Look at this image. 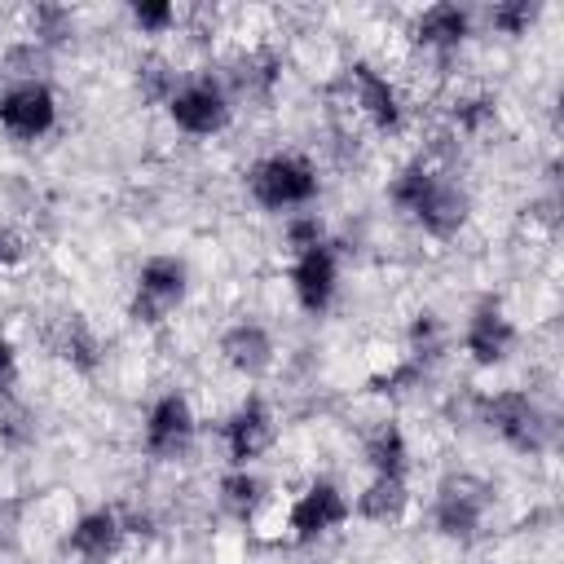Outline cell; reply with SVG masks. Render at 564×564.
Instances as JSON below:
<instances>
[{
  "mask_svg": "<svg viewBox=\"0 0 564 564\" xmlns=\"http://www.w3.org/2000/svg\"><path fill=\"white\" fill-rule=\"evenodd\" d=\"M388 203L432 242H454L471 220V189L432 154H414L388 176Z\"/></svg>",
  "mask_w": 564,
  "mask_h": 564,
  "instance_id": "6da1fadb",
  "label": "cell"
},
{
  "mask_svg": "<svg viewBox=\"0 0 564 564\" xmlns=\"http://www.w3.org/2000/svg\"><path fill=\"white\" fill-rule=\"evenodd\" d=\"M242 189H247V198L260 212L291 216V212L317 207V198H322V167H317L313 154L291 150V145L286 150H264L242 172Z\"/></svg>",
  "mask_w": 564,
  "mask_h": 564,
  "instance_id": "7a4b0ae2",
  "label": "cell"
},
{
  "mask_svg": "<svg viewBox=\"0 0 564 564\" xmlns=\"http://www.w3.org/2000/svg\"><path fill=\"white\" fill-rule=\"evenodd\" d=\"M494 502H498V489L476 476V471H445L432 489V502H427V524L441 542L449 546H476L485 542L489 533V520H494Z\"/></svg>",
  "mask_w": 564,
  "mask_h": 564,
  "instance_id": "3957f363",
  "label": "cell"
},
{
  "mask_svg": "<svg viewBox=\"0 0 564 564\" xmlns=\"http://www.w3.org/2000/svg\"><path fill=\"white\" fill-rule=\"evenodd\" d=\"M476 423L498 441L507 445L511 454H524V458H538L551 449L555 441V423L546 414V405L524 392V388H494V392H480L476 397Z\"/></svg>",
  "mask_w": 564,
  "mask_h": 564,
  "instance_id": "277c9868",
  "label": "cell"
},
{
  "mask_svg": "<svg viewBox=\"0 0 564 564\" xmlns=\"http://www.w3.org/2000/svg\"><path fill=\"white\" fill-rule=\"evenodd\" d=\"M335 88L344 93V110H352L375 137H401L410 123V101L401 93V84L370 57H352L344 62Z\"/></svg>",
  "mask_w": 564,
  "mask_h": 564,
  "instance_id": "5b68a950",
  "label": "cell"
},
{
  "mask_svg": "<svg viewBox=\"0 0 564 564\" xmlns=\"http://www.w3.org/2000/svg\"><path fill=\"white\" fill-rule=\"evenodd\" d=\"M163 115L181 137L212 141V137L229 132V123L238 115V101H234L225 75H216V70H181L172 97L163 101Z\"/></svg>",
  "mask_w": 564,
  "mask_h": 564,
  "instance_id": "8992f818",
  "label": "cell"
},
{
  "mask_svg": "<svg viewBox=\"0 0 564 564\" xmlns=\"http://www.w3.org/2000/svg\"><path fill=\"white\" fill-rule=\"evenodd\" d=\"M194 273L189 260L176 251H154L137 264L132 273V291H128V317L137 326H163L167 317H176V308L189 300Z\"/></svg>",
  "mask_w": 564,
  "mask_h": 564,
  "instance_id": "52a82bcc",
  "label": "cell"
},
{
  "mask_svg": "<svg viewBox=\"0 0 564 564\" xmlns=\"http://www.w3.org/2000/svg\"><path fill=\"white\" fill-rule=\"evenodd\" d=\"M348 520H352V494L335 476L322 471V476H308L300 485V494L286 502L282 533L295 546H313V542H326L330 533H339Z\"/></svg>",
  "mask_w": 564,
  "mask_h": 564,
  "instance_id": "ba28073f",
  "label": "cell"
},
{
  "mask_svg": "<svg viewBox=\"0 0 564 564\" xmlns=\"http://www.w3.org/2000/svg\"><path fill=\"white\" fill-rule=\"evenodd\" d=\"M57 119H62V101L48 75L22 70L0 88V132L9 141H22V145L44 141L57 132Z\"/></svg>",
  "mask_w": 564,
  "mask_h": 564,
  "instance_id": "9c48e42d",
  "label": "cell"
},
{
  "mask_svg": "<svg viewBox=\"0 0 564 564\" xmlns=\"http://www.w3.org/2000/svg\"><path fill=\"white\" fill-rule=\"evenodd\" d=\"M198 441V410L181 388H163L150 397L141 414V454L154 463H181Z\"/></svg>",
  "mask_w": 564,
  "mask_h": 564,
  "instance_id": "30bf717a",
  "label": "cell"
},
{
  "mask_svg": "<svg viewBox=\"0 0 564 564\" xmlns=\"http://www.w3.org/2000/svg\"><path fill=\"white\" fill-rule=\"evenodd\" d=\"M516 344H520V326H516L511 308L502 304V295H494V291L476 295L467 317H463V330H458L463 357L476 370H498L502 361H511Z\"/></svg>",
  "mask_w": 564,
  "mask_h": 564,
  "instance_id": "8fae6325",
  "label": "cell"
},
{
  "mask_svg": "<svg viewBox=\"0 0 564 564\" xmlns=\"http://www.w3.org/2000/svg\"><path fill=\"white\" fill-rule=\"evenodd\" d=\"M225 467H256L278 445V410L264 392H247L216 427Z\"/></svg>",
  "mask_w": 564,
  "mask_h": 564,
  "instance_id": "7c38bea8",
  "label": "cell"
},
{
  "mask_svg": "<svg viewBox=\"0 0 564 564\" xmlns=\"http://www.w3.org/2000/svg\"><path fill=\"white\" fill-rule=\"evenodd\" d=\"M339 282H344V256H339L335 238L291 256V264H286V286L304 317H326L339 300Z\"/></svg>",
  "mask_w": 564,
  "mask_h": 564,
  "instance_id": "4fadbf2b",
  "label": "cell"
},
{
  "mask_svg": "<svg viewBox=\"0 0 564 564\" xmlns=\"http://www.w3.org/2000/svg\"><path fill=\"white\" fill-rule=\"evenodd\" d=\"M128 524H123V507L119 502H93L84 507L66 533H62V551L75 564H115L128 551Z\"/></svg>",
  "mask_w": 564,
  "mask_h": 564,
  "instance_id": "5bb4252c",
  "label": "cell"
},
{
  "mask_svg": "<svg viewBox=\"0 0 564 564\" xmlns=\"http://www.w3.org/2000/svg\"><path fill=\"white\" fill-rule=\"evenodd\" d=\"M476 35V13L467 4H454V0H441V4H427L410 18V44L436 62H449L463 53V44Z\"/></svg>",
  "mask_w": 564,
  "mask_h": 564,
  "instance_id": "9a60e30c",
  "label": "cell"
},
{
  "mask_svg": "<svg viewBox=\"0 0 564 564\" xmlns=\"http://www.w3.org/2000/svg\"><path fill=\"white\" fill-rule=\"evenodd\" d=\"M216 352H220V361L238 375V379H264L269 370H273V361H278V339H273V330L260 322V317H234L225 330H220V339H216Z\"/></svg>",
  "mask_w": 564,
  "mask_h": 564,
  "instance_id": "2e32d148",
  "label": "cell"
},
{
  "mask_svg": "<svg viewBox=\"0 0 564 564\" xmlns=\"http://www.w3.org/2000/svg\"><path fill=\"white\" fill-rule=\"evenodd\" d=\"M282 75H286L282 53H278L273 44H251V48H242V53L229 62L225 84H229V93H234L238 106H242V101L269 106V101L278 97V88H282Z\"/></svg>",
  "mask_w": 564,
  "mask_h": 564,
  "instance_id": "e0dca14e",
  "label": "cell"
},
{
  "mask_svg": "<svg viewBox=\"0 0 564 564\" xmlns=\"http://www.w3.org/2000/svg\"><path fill=\"white\" fill-rule=\"evenodd\" d=\"M48 348H53V357H57L70 375H84V379H93V375L106 366V339H101V330L93 326V317H84V313H66V317L53 326Z\"/></svg>",
  "mask_w": 564,
  "mask_h": 564,
  "instance_id": "ac0fdd59",
  "label": "cell"
},
{
  "mask_svg": "<svg viewBox=\"0 0 564 564\" xmlns=\"http://www.w3.org/2000/svg\"><path fill=\"white\" fill-rule=\"evenodd\" d=\"M410 507H414L410 476H366L361 489L352 494V516L366 524H379V529L401 524L410 516Z\"/></svg>",
  "mask_w": 564,
  "mask_h": 564,
  "instance_id": "d6986e66",
  "label": "cell"
},
{
  "mask_svg": "<svg viewBox=\"0 0 564 564\" xmlns=\"http://www.w3.org/2000/svg\"><path fill=\"white\" fill-rule=\"evenodd\" d=\"M361 463H366V476H410L414 449L405 427L397 419H375L361 432Z\"/></svg>",
  "mask_w": 564,
  "mask_h": 564,
  "instance_id": "ffe728a7",
  "label": "cell"
},
{
  "mask_svg": "<svg viewBox=\"0 0 564 564\" xmlns=\"http://www.w3.org/2000/svg\"><path fill=\"white\" fill-rule=\"evenodd\" d=\"M216 507H220V516L251 524L269 507V480L256 467H225L216 480Z\"/></svg>",
  "mask_w": 564,
  "mask_h": 564,
  "instance_id": "44dd1931",
  "label": "cell"
},
{
  "mask_svg": "<svg viewBox=\"0 0 564 564\" xmlns=\"http://www.w3.org/2000/svg\"><path fill=\"white\" fill-rule=\"evenodd\" d=\"M449 348V326L436 308H419L410 322H405V344H401V357H410L414 366L432 370Z\"/></svg>",
  "mask_w": 564,
  "mask_h": 564,
  "instance_id": "7402d4cb",
  "label": "cell"
},
{
  "mask_svg": "<svg viewBox=\"0 0 564 564\" xmlns=\"http://www.w3.org/2000/svg\"><path fill=\"white\" fill-rule=\"evenodd\" d=\"M75 35V9L66 4H31L26 9V40L35 48H62Z\"/></svg>",
  "mask_w": 564,
  "mask_h": 564,
  "instance_id": "603a6c76",
  "label": "cell"
},
{
  "mask_svg": "<svg viewBox=\"0 0 564 564\" xmlns=\"http://www.w3.org/2000/svg\"><path fill=\"white\" fill-rule=\"evenodd\" d=\"M480 18L494 35L516 40V35H529L542 22V0H494V4H485Z\"/></svg>",
  "mask_w": 564,
  "mask_h": 564,
  "instance_id": "cb8c5ba5",
  "label": "cell"
},
{
  "mask_svg": "<svg viewBox=\"0 0 564 564\" xmlns=\"http://www.w3.org/2000/svg\"><path fill=\"white\" fill-rule=\"evenodd\" d=\"M494 115H498V97H494V93H480V88L458 93V97L449 101V110H445L449 128L463 132V137H480V132L494 123Z\"/></svg>",
  "mask_w": 564,
  "mask_h": 564,
  "instance_id": "d4e9b609",
  "label": "cell"
},
{
  "mask_svg": "<svg viewBox=\"0 0 564 564\" xmlns=\"http://www.w3.org/2000/svg\"><path fill=\"white\" fill-rule=\"evenodd\" d=\"M176 79H181V70H176V66H172L163 53H150V57H141V62H137V75H132V84H137V97H141L145 106H159V110H163V101L172 97Z\"/></svg>",
  "mask_w": 564,
  "mask_h": 564,
  "instance_id": "484cf974",
  "label": "cell"
},
{
  "mask_svg": "<svg viewBox=\"0 0 564 564\" xmlns=\"http://www.w3.org/2000/svg\"><path fill=\"white\" fill-rule=\"evenodd\" d=\"M330 238L326 229V216L317 207H304V212H291L282 216V242H286V256H300L308 247H322Z\"/></svg>",
  "mask_w": 564,
  "mask_h": 564,
  "instance_id": "4316f807",
  "label": "cell"
},
{
  "mask_svg": "<svg viewBox=\"0 0 564 564\" xmlns=\"http://www.w3.org/2000/svg\"><path fill=\"white\" fill-rule=\"evenodd\" d=\"M123 13H128L137 35H172L181 26V18H185L172 0H132Z\"/></svg>",
  "mask_w": 564,
  "mask_h": 564,
  "instance_id": "83f0119b",
  "label": "cell"
},
{
  "mask_svg": "<svg viewBox=\"0 0 564 564\" xmlns=\"http://www.w3.org/2000/svg\"><path fill=\"white\" fill-rule=\"evenodd\" d=\"M31 441H35V423H31V414H26L18 401L0 405V445H4V449H26Z\"/></svg>",
  "mask_w": 564,
  "mask_h": 564,
  "instance_id": "f1b7e54d",
  "label": "cell"
},
{
  "mask_svg": "<svg viewBox=\"0 0 564 564\" xmlns=\"http://www.w3.org/2000/svg\"><path fill=\"white\" fill-rule=\"evenodd\" d=\"M18 383H22V352L9 335H0V405L18 401Z\"/></svg>",
  "mask_w": 564,
  "mask_h": 564,
  "instance_id": "f546056e",
  "label": "cell"
},
{
  "mask_svg": "<svg viewBox=\"0 0 564 564\" xmlns=\"http://www.w3.org/2000/svg\"><path fill=\"white\" fill-rule=\"evenodd\" d=\"M26 260V238L13 225H0V269H13Z\"/></svg>",
  "mask_w": 564,
  "mask_h": 564,
  "instance_id": "4dcf8cb0",
  "label": "cell"
}]
</instances>
